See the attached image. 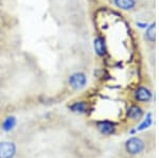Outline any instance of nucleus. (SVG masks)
<instances>
[{
	"instance_id": "423d86ee",
	"label": "nucleus",
	"mask_w": 159,
	"mask_h": 158,
	"mask_svg": "<svg viewBox=\"0 0 159 158\" xmlns=\"http://www.w3.org/2000/svg\"><path fill=\"white\" fill-rule=\"evenodd\" d=\"M15 154H16V146L13 142H0V158H13Z\"/></svg>"
},
{
	"instance_id": "f8f14e48",
	"label": "nucleus",
	"mask_w": 159,
	"mask_h": 158,
	"mask_svg": "<svg viewBox=\"0 0 159 158\" xmlns=\"http://www.w3.org/2000/svg\"><path fill=\"white\" fill-rule=\"evenodd\" d=\"M151 123H152V116H151V115H148V117L147 118V120L143 121V123L139 126V129H145V127L150 126Z\"/></svg>"
},
{
	"instance_id": "9b49d317",
	"label": "nucleus",
	"mask_w": 159,
	"mask_h": 158,
	"mask_svg": "<svg viewBox=\"0 0 159 158\" xmlns=\"http://www.w3.org/2000/svg\"><path fill=\"white\" fill-rule=\"evenodd\" d=\"M16 124V119L14 117H7L4 119L3 123H2V129L4 131H11L13 127Z\"/></svg>"
},
{
	"instance_id": "9d476101",
	"label": "nucleus",
	"mask_w": 159,
	"mask_h": 158,
	"mask_svg": "<svg viewBox=\"0 0 159 158\" xmlns=\"http://www.w3.org/2000/svg\"><path fill=\"white\" fill-rule=\"evenodd\" d=\"M94 50H96L97 54H98L99 56H104L105 55L106 50H105V45L102 38L97 37L96 39H94Z\"/></svg>"
},
{
	"instance_id": "0eeeda50",
	"label": "nucleus",
	"mask_w": 159,
	"mask_h": 158,
	"mask_svg": "<svg viewBox=\"0 0 159 158\" xmlns=\"http://www.w3.org/2000/svg\"><path fill=\"white\" fill-rule=\"evenodd\" d=\"M127 117L133 121H138L143 117V109L139 105H132L127 111Z\"/></svg>"
},
{
	"instance_id": "f03ea898",
	"label": "nucleus",
	"mask_w": 159,
	"mask_h": 158,
	"mask_svg": "<svg viewBox=\"0 0 159 158\" xmlns=\"http://www.w3.org/2000/svg\"><path fill=\"white\" fill-rule=\"evenodd\" d=\"M142 39L144 45L147 46V48L151 52L155 51L156 47V21L153 20L152 22L148 25V27L145 28L144 32L142 34Z\"/></svg>"
},
{
	"instance_id": "7ed1b4c3",
	"label": "nucleus",
	"mask_w": 159,
	"mask_h": 158,
	"mask_svg": "<svg viewBox=\"0 0 159 158\" xmlns=\"http://www.w3.org/2000/svg\"><path fill=\"white\" fill-rule=\"evenodd\" d=\"M88 82L86 73L82 72V71H76V72L70 74L68 79V84L73 90H81V89L85 88Z\"/></svg>"
},
{
	"instance_id": "6e6552de",
	"label": "nucleus",
	"mask_w": 159,
	"mask_h": 158,
	"mask_svg": "<svg viewBox=\"0 0 159 158\" xmlns=\"http://www.w3.org/2000/svg\"><path fill=\"white\" fill-rule=\"evenodd\" d=\"M98 129L103 135H111L116 131V125L110 121H101L98 123Z\"/></svg>"
},
{
	"instance_id": "39448f33",
	"label": "nucleus",
	"mask_w": 159,
	"mask_h": 158,
	"mask_svg": "<svg viewBox=\"0 0 159 158\" xmlns=\"http://www.w3.org/2000/svg\"><path fill=\"white\" fill-rule=\"evenodd\" d=\"M134 98L135 100L139 103H148L152 100L153 93L150 88L144 85H140L135 89L134 91Z\"/></svg>"
},
{
	"instance_id": "f257e3e1",
	"label": "nucleus",
	"mask_w": 159,
	"mask_h": 158,
	"mask_svg": "<svg viewBox=\"0 0 159 158\" xmlns=\"http://www.w3.org/2000/svg\"><path fill=\"white\" fill-rule=\"evenodd\" d=\"M112 7L125 13H137L144 11V0H109Z\"/></svg>"
},
{
	"instance_id": "20e7f679",
	"label": "nucleus",
	"mask_w": 159,
	"mask_h": 158,
	"mask_svg": "<svg viewBox=\"0 0 159 158\" xmlns=\"http://www.w3.org/2000/svg\"><path fill=\"white\" fill-rule=\"evenodd\" d=\"M125 150L127 153L132 155H138L144 150V142L142 139L138 138V137H133L129 139L125 143Z\"/></svg>"
},
{
	"instance_id": "1a4fd4ad",
	"label": "nucleus",
	"mask_w": 159,
	"mask_h": 158,
	"mask_svg": "<svg viewBox=\"0 0 159 158\" xmlns=\"http://www.w3.org/2000/svg\"><path fill=\"white\" fill-rule=\"evenodd\" d=\"M70 109L75 113H85L88 109V103L86 101H79L74 102L72 105L70 106Z\"/></svg>"
}]
</instances>
